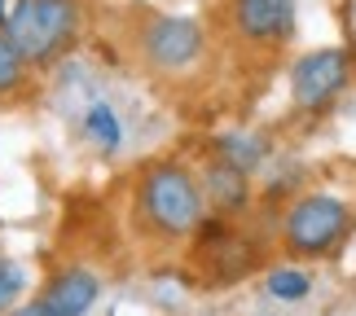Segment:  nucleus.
<instances>
[{
    "instance_id": "1",
    "label": "nucleus",
    "mask_w": 356,
    "mask_h": 316,
    "mask_svg": "<svg viewBox=\"0 0 356 316\" xmlns=\"http://www.w3.org/2000/svg\"><path fill=\"white\" fill-rule=\"evenodd\" d=\"M79 31L75 0H13L5 13V40L22 62H53L71 49Z\"/></svg>"
},
{
    "instance_id": "2",
    "label": "nucleus",
    "mask_w": 356,
    "mask_h": 316,
    "mask_svg": "<svg viewBox=\"0 0 356 316\" xmlns=\"http://www.w3.org/2000/svg\"><path fill=\"white\" fill-rule=\"evenodd\" d=\"M141 211L159 233L168 238H185V233H198L202 224V194L194 185V176L176 163H159V167L145 172L141 181Z\"/></svg>"
},
{
    "instance_id": "3",
    "label": "nucleus",
    "mask_w": 356,
    "mask_h": 316,
    "mask_svg": "<svg viewBox=\"0 0 356 316\" xmlns=\"http://www.w3.org/2000/svg\"><path fill=\"white\" fill-rule=\"evenodd\" d=\"M255 246L242 238L238 228L220 224V219H207L198 224V242H194V268L207 285H229L242 281L246 272L255 268Z\"/></svg>"
},
{
    "instance_id": "4",
    "label": "nucleus",
    "mask_w": 356,
    "mask_h": 316,
    "mask_svg": "<svg viewBox=\"0 0 356 316\" xmlns=\"http://www.w3.org/2000/svg\"><path fill=\"white\" fill-rule=\"evenodd\" d=\"M348 228V207L339 198H304L286 215V246L295 255H321Z\"/></svg>"
},
{
    "instance_id": "5",
    "label": "nucleus",
    "mask_w": 356,
    "mask_h": 316,
    "mask_svg": "<svg viewBox=\"0 0 356 316\" xmlns=\"http://www.w3.org/2000/svg\"><path fill=\"white\" fill-rule=\"evenodd\" d=\"M141 53L159 71H181L202 53V26L194 18H176V13H159L141 31Z\"/></svg>"
},
{
    "instance_id": "6",
    "label": "nucleus",
    "mask_w": 356,
    "mask_h": 316,
    "mask_svg": "<svg viewBox=\"0 0 356 316\" xmlns=\"http://www.w3.org/2000/svg\"><path fill=\"white\" fill-rule=\"evenodd\" d=\"M348 75H352V53L348 49H317V53H308V58L295 66V75H291L295 101L304 110H321L330 97H339V92L348 88Z\"/></svg>"
},
{
    "instance_id": "7",
    "label": "nucleus",
    "mask_w": 356,
    "mask_h": 316,
    "mask_svg": "<svg viewBox=\"0 0 356 316\" xmlns=\"http://www.w3.org/2000/svg\"><path fill=\"white\" fill-rule=\"evenodd\" d=\"M92 303H97V277L84 268H66L40 290L35 303L18 308L13 316H88Z\"/></svg>"
},
{
    "instance_id": "8",
    "label": "nucleus",
    "mask_w": 356,
    "mask_h": 316,
    "mask_svg": "<svg viewBox=\"0 0 356 316\" xmlns=\"http://www.w3.org/2000/svg\"><path fill=\"white\" fill-rule=\"evenodd\" d=\"M234 18H238V31L246 40L273 44V40L291 35V26H295V0H234Z\"/></svg>"
},
{
    "instance_id": "9",
    "label": "nucleus",
    "mask_w": 356,
    "mask_h": 316,
    "mask_svg": "<svg viewBox=\"0 0 356 316\" xmlns=\"http://www.w3.org/2000/svg\"><path fill=\"white\" fill-rule=\"evenodd\" d=\"M207 194L216 198V207H242L246 202V176L238 167H229V163L216 158L211 167H207Z\"/></svg>"
},
{
    "instance_id": "10",
    "label": "nucleus",
    "mask_w": 356,
    "mask_h": 316,
    "mask_svg": "<svg viewBox=\"0 0 356 316\" xmlns=\"http://www.w3.org/2000/svg\"><path fill=\"white\" fill-rule=\"evenodd\" d=\"M84 132H88V141H97L102 154H115L119 141H123V128H119V115L106 101H92L88 106V115H84Z\"/></svg>"
},
{
    "instance_id": "11",
    "label": "nucleus",
    "mask_w": 356,
    "mask_h": 316,
    "mask_svg": "<svg viewBox=\"0 0 356 316\" xmlns=\"http://www.w3.org/2000/svg\"><path fill=\"white\" fill-rule=\"evenodd\" d=\"M220 163H229V167H238L246 176L259 163V145L246 141V136H225V141H220Z\"/></svg>"
},
{
    "instance_id": "12",
    "label": "nucleus",
    "mask_w": 356,
    "mask_h": 316,
    "mask_svg": "<svg viewBox=\"0 0 356 316\" xmlns=\"http://www.w3.org/2000/svg\"><path fill=\"white\" fill-rule=\"evenodd\" d=\"M268 294L273 299H304L308 294V277L295 272V268H277V272H268Z\"/></svg>"
},
{
    "instance_id": "13",
    "label": "nucleus",
    "mask_w": 356,
    "mask_h": 316,
    "mask_svg": "<svg viewBox=\"0 0 356 316\" xmlns=\"http://www.w3.org/2000/svg\"><path fill=\"white\" fill-rule=\"evenodd\" d=\"M18 79H22V58H18V49L5 40V31H0V92H9Z\"/></svg>"
},
{
    "instance_id": "14",
    "label": "nucleus",
    "mask_w": 356,
    "mask_h": 316,
    "mask_svg": "<svg viewBox=\"0 0 356 316\" xmlns=\"http://www.w3.org/2000/svg\"><path fill=\"white\" fill-rule=\"evenodd\" d=\"M18 285H22V272L13 268L9 259H0V308H5L13 294H18Z\"/></svg>"
},
{
    "instance_id": "15",
    "label": "nucleus",
    "mask_w": 356,
    "mask_h": 316,
    "mask_svg": "<svg viewBox=\"0 0 356 316\" xmlns=\"http://www.w3.org/2000/svg\"><path fill=\"white\" fill-rule=\"evenodd\" d=\"M0 26H5V0H0Z\"/></svg>"
}]
</instances>
